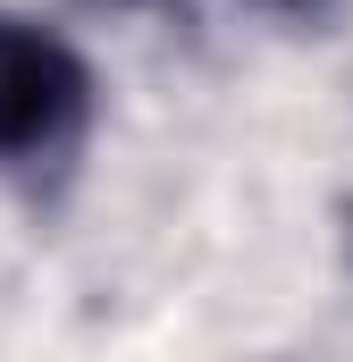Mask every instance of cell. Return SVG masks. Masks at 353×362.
Here are the masks:
<instances>
[{
	"label": "cell",
	"instance_id": "1",
	"mask_svg": "<svg viewBox=\"0 0 353 362\" xmlns=\"http://www.w3.org/2000/svg\"><path fill=\"white\" fill-rule=\"evenodd\" d=\"M85 101H92L85 59L59 34H42L34 17H8L0 8V160L59 152L85 127Z\"/></svg>",
	"mask_w": 353,
	"mask_h": 362
}]
</instances>
